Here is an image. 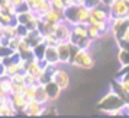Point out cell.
Masks as SVG:
<instances>
[{
  "label": "cell",
  "mask_w": 129,
  "mask_h": 118,
  "mask_svg": "<svg viewBox=\"0 0 129 118\" xmlns=\"http://www.w3.org/2000/svg\"><path fill=\"white\" fill-rule=\"evenodd\" d=\"M87 32H88V38L93 42H99L103 36V32L93 24H87Z\"/></svg>",
  "instance_id": "d6986e66"
},
{
  "label": "cell",
  "mask_w": 129,
  "mask_h": 118,
  "mask_svg": "<svg viewBox=\"0 0 129 118\" xmlns=\"http://www.w3.org/2000/svg\"><path fill=\"white\" fill-rule=\"evenodd\" d=\"M10 99H12V104L13 106L18 109V112L20 114H23L25 108H26V104H28V101H26V98L23 96V93H12L10 95Z\"/></svg>",
  "instance_id": "2e32d148"
},
{
  "label": "cell",
  "mask_w": 129,
  "mask_h": 118,
  "mask_svg": "<svg viewBox=\"0 0 129 118\" xmlns=\"http://www.w3.org/2000/svg\"><path fill=\"white\" fill-rule=\"evenodd\" d=\"M30 10H34L38 15H44L51 7V0H26Z\"/></svg>",
  "instance_id": "9c48e42d"
},
{
  "label": "cell",
  "mask_w": 129,
  "mask_h": 118,
  "mask_svg": "<svg viewBox=\"0 0 129 118\" xmlns=\"http://www.w3.org/2000/svg\"><path fill=\"white\" fill-rule=\"evenodd\" d=\"M129 3L126 0H113L110 3V16L112 18H128Z\"/></svg>",
  "instance_id": "8992f818"
},
{
  "label": "cell",
  "mask_w": 129,
  "mask_h": 118,
  "mask_svg": "<svg viewBox=\"0 0 129 118\" xmlns=\"http://www.w3.org/2000/svg\"><path fill=\"white\" fill-rule=\"evenodd\" d=\"M44 42L47 45H57L59 42V38L57 35V32H45L44 34Z\"/></svg>",
  "instance_id": "7402d4cb"
},
{
  "label": "cell",
  "mask_w": 129,
  "mask_h": 118,
  "mask_svg": "<svg viewBox=\"0 0 129 118\" xmlns=\"http://www.w3.org/2000/svg\"><path fill=\"white\" fill-rule=\"evenodd\" d=\"M129 26V18H112L110 24H109V31H110L112 36L115 42L120 41V38L123 36L125 31Z\"/></svg>",
  "instance_id": "277c9868"
},
{
  "label": "cell",
  "mask_w": 129,
  "mask_h": 118,
  "mask_svg": "<svg viewBox=\"0 0 129 118\" xmlns=\"http://www.w3.org/2000/svg\"><path fill=\"white\" fill-rule=\"evenodd\" d=\"M18 53L20 57H23L26 61L29 58H32V57H35L34 55V47L30 45L29 42L26 41L25 38H22L20 40V44H19V48H18Z\"/></svg>",
  "instance_id": "5bb4252c"
},
{
  "label": "cell",
  "mask_w": 129,
  "mask_h": 118,
  "mask_svg": "<svg viewBox=\"0 0 129 118\" xmlns=\"http://www.w3.org/2000/svg\"><path fill=\"white\" fill-rule=\"evenodd\" d=\"M128 102H129V101H128Z\"/></svg>",
  "instance_id": "8d00e7d4"
},
{
  "label": "cell",
  "mask_w": 129,
  "mask_h": 118,
  "mask_svg": "<svg viewBox=\"0 0 129 118\" xmlns=\"http://www.w3.org/2000/svg\"><path fill=\"white\" fill-rule=\"evenodd\" d=\"M45 50H47V44L45 42H41L34 47V55L36 58H44V54H45Z\"/></svg>",
  "instance_id": "cb8c5ba5"
},
{
  "label": "cell",
  "mask_w": 129,
  "mask_h": 118,
  "mask_svg": "<svg viewBox=\"0 0 129 118\" xmlns=\"http://www.w3.org/2000/svg\"><path fill=\"white\" fill-rule=\"evenodd\" d=\"M100 2H102V3H106V5H110L113 0H100Z\"/></svg>",
  "instance_id": "1f68e13d"
},
{
  "label": "cell",
  "mask_w": 129,
  "mask_h": 118,
  "mask_svg": "<svg viewBox=\"0 0 129 118\" xmlns=\"http://www.w3.org/2000/svg\"><path fill=\"white\" fill-rule=\"evenodd\" d=\"M64 3H65V6L68 7V6H71V5H73V0H64Z\"/></svg>",
  "instance_id": "4dcf8cb0"
},
{
  "label": "cell",
  "mask_w": 129,
  "mask_h": 118,
  "mask_svg": "<svg viewBox=\"0 0 129 118\" xmlns=\"http://www.w3.org/2000/svg\"><path fill=\"white\" fill-rule=\"evenodd\" d=\"M83 38H88V32H87V24H74L71 25V38L70 41L73 44L83 40Z\"/></svg>",
  "instance_id": "ba28073f"
},
{
  "label": "cell",
  "mask_w": 129,
  "mask_h": 118,
  "mask_svg": "<svg viewBox=\"0 0 129 118\" xmlns=\"http://www.w3.org/2000/svg\"><path fill=\"white\" fill-rule=\"evenodd\" d=\"M18 114L19 112L13 104H0V117H13Z\"/></svg>",
  "instance_id": "44dd1931"
},
{
  "label": "cell",
  "mask_w": 129,
  "mask_h": 118,
  "mask_svg": "<svg viewBox=\"0 0 129 118\" xmlns=\"http://www.w3.org/2000/svg\"><path fill=\"white\" fill-rule=\"evenodd\" d=\"M57 35H58L59 41H70L71 38V24H68L67 21H61L57 25Z\"/></svg>",
  "instance_id": "30bf717a"
},
{
  "label": "cell",
  "mask_w": 129,
  "mask_h": 118,
  "mask_svg": "<svg viewBox=\"0 0 129 118\" xmlns=\"http://www.w3.org/2000/svg\"><path fill=\"white\" fill-rule=\"evenodd\" d=\"M9 2H10L12 5H15V6L19 9V7H22L25 5V2H26V0H9Z\"/></svg>",
  "instance_id": "f1b7e54d"
},
{
  "label": "cell",
  "mask_w": 129,
  "mask_h": 118,
  "mask_svg": "<svg viewBox=\"0 0 129 118\" xmlns=\"http://www.w3.org/2000/svg\"><path fill=\"white\" fill-rule=\"evenodd\" d=\"M90 7L86 5L77 7V24H88L90 21Z\"/></svg>",
  "instance_id": "e0dca14e"
},
{
  "label": "cell",
  "mask_w": 129,
  "mask_h": 118,
  "mask_svg": "<svg viewBox=\"0 0 129 118\" xmlns=\"http://www.w3.org/2000/svg\"><path fill=\"white\" fill-rule=\"evenodd\" d=\"M52 82H55L62 90H67V89L71 86V74L70 71L64 69V66H58L52 73Z\"/></svg>",
  "instance_id": "5b68a950"
},
{
  "label": "cell",
  "mask_w": 129,
  "mask_h": 118,
  "mask_svg": "<svg viewBox=\"0 0 129 118\" xmlns=\"http://www.w3.org/2000/svg\"><path fill=\"white\" fill-rule=\"evenodd\" d=\"M126 2H128V3H129V0H126Z\"/></svg>",
  "instance_id": "e575fe53"
},
{
  "label": "cell",
  "mask_w": 129,
  "mask_h": 118,
  "mask_svg": "<svg viewBox=\"0 0 129 118\" xmlns=\"http://www.w3.org/2000/svg\"><path fill=\"white\" fill-rule=\"evenodd\" d=\"M116 60H117V64H119V70H117V74H119L122 70H125L126 67H129V50L117 47Z\"/></svg>",
  "instance_id": "7c38bea8"
},
{
  "label": "cell",
  "mask_w": 129,
  "mask_h": 118,
  "mask_svg": "<svg viewBox=\"0 0 129 118\" xmlns=\"http://www.w3.org/2000/svg\"><path fill=\"white\" fill-rule=\"evenodd\" d=\"M26 88H28V85H26V83H16V82H13V85H12V93H23ZM12 93H10V95H12Z\"/></svg>",
  "instance_id": "d4e9b609"
},
{
  "label": "cell",
  "mask_w": 129,
  "mask_h": 118,
  "mask_svg": "<svg viewBox=\"0 0 129 118\" xmlns=\"http://www.w3.org/2000/svg\"><path fill=\"white\" fill-rule=\"evenodd\" d=\"M2 45H3V36L0 35V47H2Z\"/></svg>",
  "instance_id": "836d02e7"
},
{
  "label": "cell",
  "mask_w": 129,
  "mask_h": 118,
  "mask_svg": "<svg viewBox=\"0 0 129 118\" xmlns=\"http://www.w3.org/2000/svg\"><path fill=\"white\" fill-rule=\"evenodd\" d=\"M45 88H47L48 96H49V102H57V101L61 98V92H62V89L59 88L55 82L51 80V82L45 83Z\"/></svg>",
  "instance_id": "4fadbf2b"
},
{
  "label": "cell",
  "mask_w": 129,
  "mask_h": 118,
  "mask_svg": "<svg viewBox=\"0 0 129 118\" xmlns=\"http://www.w3.org/2000/svg\"><path fill=\"white\" fill-rule=\"evenodd\" d=\"M128 18H129V15H128Z\"/></svg>",
  "instance_id": "d590c367"
},
{
  "label": "cell",
  "mask_w": 129,
  "mask_h": 118,
  "mask_svg": "<svg viewBox=\"0 0 129 118\" xmlns=\"http://www.w3.org/2000/svg\"><path fill=\"white\" fill-rule=\"evenodd\" d=\"M36 88H38V83L36 85H30V86H28V88L25 89L23 96L26 98V101L36 99Z\"/></svg>",
  "instance_id": "603a6c76"
},
{
  "label": "cell",
  "mask_w": 129,
  "mask_h": 118,
  "mask_svg": "<svg viewBox=\"0 0 129 118\" xmlns=\"http://www.w3.org/2000/svg\"><path fill=\"white\" fill-rule=\"evenodd\" d=\"M42 18L52 22V24H59L61 21H64V10H59V9H55V7L51 6L42 15Z\"/></svg>",
  "instance_id": "8fae6325"
},
{
  "label": "cell",
  "mask_w": 129,
  "mask_h": 118,
  "mask_svg": "<svg viewBox=\"0 0 129 118\" xmlns=\"http://www.w3.org/2000/svg\"><path fill=\"white\" fill-rule=\"evenodd\" d=\"M78 50L76 44H73L71 41H59L57 44V51H58L59 57V66H70L71 58Z\"/></svg>",
  "instance_id": "3957f363"
},
{
  "label": "cell",
  "mask_w": 129,
  "mask_h": 118,
  "mask_svg": "<svg viewBox=\"0 0 129 118\" xmlns=\"http://www.w3.org/2000/svg\"><path fill=\"white\" fill-rule=\"evenodd\" d=\"M73 5H76V6H81V5H86V0H73Z\"/></svg>",
  "instance_id": "f546056e"
},
{
  "label": "cell",
  "mask_w": 129,
  "mask_h": 118,
  "mask_svg": "<svg viewBox=\"0 0 129 118\" xmlns=\"http://www.w3.org/2000/svg\"><path fill=\"white\" fill-rule=\"evenodd\" d=\"M45 105L47 104H42L38 99L28 101L23 114L25 115H29V117H41V115H44V112H45Z\"/></svg>",
  "instance_id": "52a82bcc"
},
{
  "label": "cell",
  "mask_w": 129,
  "mask_h": 118,
  "mask_svg": "<svg viewBox=\"0 0 129 118\" xmlns=\"http://www.w3.org/2000/svg\"><path fill=\"white\" fill-rule=\"evenodd\" d=\"M0 35L3 36V38H13V36H19L18 34V24H9V25H5L3 26V29H2V34Z\"/></svg>",
  "instance_id": "ac0fdd59"
},
{
  "label": "cell",
  "mask_w": 129,
  "mask_h": 118,
  "mask_svg": "<svg viewBox=\"0 0 129 118\" xmlns=\"http://www.w3.org/2000/svg\"><path fill=\"white\" fill-rule=\"evenodd\" d=\"M100 3V0H86V6H88L90 9H93V7H96V6H99Z\"/></svg>",
  "instance_id": "83f0119b"
},
{
  "label": "cell",
  "mask_w": 129,
  "mask_h": 118,
  "mask_svg": "<svg viewBox=\"0 0 129 118\" xmlns=\"http://www.w3.org/2000/svg\"><path fill=\"white\" fill-rule=\"evenodd\" d=\"M128 101L123 98L115 89H109L97 102V106L102 112H105L107 115H120L122 112V106L126 104Z\"/></svg>",
  "instance_id": "6da1fadb"
},
{
  "label": "cell",
  "mask_w": 129,
  "mask_h": 118,
  "mask_svg": "<svg viewBox=\"0 0 129 118\" xmlns=\"http://www.w3.org/2000/svg\"><path fill=\"white\" fill-rule=\"evenodd\" d=\"M25 83H26L28 86H30V85H36V83H39V82H38V79H36L34 74L25 71Z\"/></svg>",
  "instance_id": "484cf974"
},
{
  "label": "cell",
  "mask_w": 129,
  "mask_h": 118,
  "mask_svg": "<svg viewBox=\"0 0 129 118\" xmlns=\"http://www.w3.org/2000/svg\"><path fill=\"white\" fill-rule=\"evenodd\" d=\"M36 99L39 101V102H42V104H49V96H48L45 83H38V88H36Z\"/></svg>",
  "instance_id": "ffe728a7"
},
{
  "label": "cell",
  "mask_w": 129,
  "mask_h": 118,
  "mask_svg": "<svg viewBox=\"0 0 129 118\" xmlns=\"http://www.w3.org/2000/svg\"><path fill=\"white\" fill-rule=\"evenodd\" d=\"M3 26H5V25L2 24V21H0V34H2V29H3Z\"/></svg>",
  "instance_id": "d6a6232c"
},
{
  "label": "cell",
  "mask_w": 129,
  "mask_h": 118,
  "mask_svg": "<svg viewBox=\"0 0 129 118\" xmlns=\"http://www.w3.org/2000/svg\"><path fill=\"white\" fill-rule=\"evenodd\" d=\"M76 69H80V70H91L96 66V57L91 50H81L78 48L76 51V54L73 55L71 58V64Z\"/></svg>",
  "instance_id": "7a4b0ae2"
},
{
  "label": "cell",
  "mask_w": 129,
  "mask_h": 118,
  "mask_svg": "<svg viewBox=\"0 0 129 118\" xmlns=\"http://www.w3.org/2000/svg\"><path fill=\"white\" fill-rule=\"evenodd\" d=\"M44 58L47 60L49 64L59 66V57H58V51H57V45H47Z\"/></svg>",
  "instance_id": "9a60e30c"
},
{
  "label": "cell",
  "mask_w": 129,
  "mask_h": 118,
  "mask_svg": "<svg viewBox=\"0 0 129 118\" xmlns=\"http://www.w3.org/2000/svg\"><path fill=\"white\" fill-rule=\"evenodd\" d=\"M51 6L55 7V9H59V10H65L67 9L64 0H51Z\"/></svg>",
  "instance_id": "4316f807"
}]
</instances>
